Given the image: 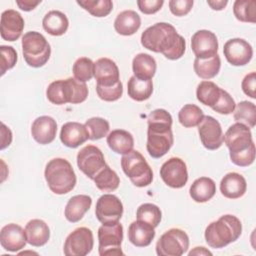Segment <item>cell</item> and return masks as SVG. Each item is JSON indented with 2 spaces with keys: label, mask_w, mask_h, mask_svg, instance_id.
I'll list each match as a JSON object with an SVG mask.
<instances>
[{
  "label": "cell",
  "mask_w": 256,
  "mask_h": 256,
  "mask_svg": "<svg viewBox=\"0 0 256 256\" xmlns=\"http://www.w3.org/2000/svg\"><path fill=\"white\" fill-rule=\"evenodd\" d=\"M141 44L155 53H162L169 60L180 59L186 49L185 39L177 33L175 27L166 22H159L144 30Z\"/></svg>",
  "instance_id": "1"
},
{
  "label": "cell",
  "mask_w": 256,
  "mask_h": 256,
  "mask_svg": "<svg viewBox=\"0 0 256 256\" xmlns=\"http://www.w3.org/2000/svg\"><path fill=\"white\" fill-rule=\"evenodd\" d=\"M147 123V152L152 158H161L174 143L172 116L165 109H155L148 115Z\"/></svg>",
  "instance_id": "2"
},
{
  "label": "cell",
  "mask_w": 256,
  "mask_h": 256,
  "mask_svg": "<svg viewBox=\"0 0 256 256\" xmlns=\"http://www.w3.org/2000/svg\"><path fill=\"white\" fill-rule=\"evenodd\" d=\"M224 142L229 149L232 163L240 167H247L254 162L255 144L249 127L236 122L227 129Z\"/></svg>",
  "instance_id": "3"
},
{
  "label": "cell",
  "mask_w": 256,
  "mask_h": 256,
  "mask_svg": "<svg viewBox=\"0 0 256 256\" xmlns=\"http://www.w3.org/2000/svg\"><path fill=\"white\" fill-rule=\"evenodd\" d=\"M242 233L241 221L234 215L226 214L211 222L205 229L206 243L215 249L224 248L236 241Z\"/></svg>",
  "instance_id": "4"
},
{
  "label": "cell",
  "mask_w": 256,
  "mask_h": 256,
  "mask_svg": "<svg viewBox=\"0 0 256 256\" xmlns=\"http://www.w3.org/2000/svg\"><path fill=\"white\" fill-rule=\"evenodd\" d=\"M46 96L55 105L79 104L87 99L88 88L85 82L70 77L65 80L60 79L51 82L47 87Z\"/></svg>",
  "instance_id": "5"
},
{
  "label": "cell",
  "mask_w": 256,
  "mask_h": 256,
  "mask_svg": "<svg viewBox=\"0 0 256 256\" xmlns=\"http://www.w3.org/2000/svg\"><path fill=\"white\" fill-rule=\"evenodd\" d=\"M44 176L49 189L58 195L72 191L77 181L72 165L64 158L51 159L46 164Z\"/></svg>",
  "instance_id": "6"
},
{
  "label": "cell",
  "mask_w": 256,
  "mask_h": 256,
  "mask_svg": "<svg viewBox=\"0 0 256 256\" xmlns=\"http://www.w3.org/2000/svg\"><path fill=\"white\" fill-rule=\"evenodd\" d=\"M22 52L25 62L34 68L44 66L51 55V47L39 32L29 31L22 37Z\"/></svg>",
  "instance_id": "7"
},
{
  "label": "cell",
  "mask_w": 256,
  "mask_h": 256,
  "mask_svg": "<svg viewBox=\"0 0 256 256\" xmlns=\"http://www.w3.org/2000/svg\"><path fill=\"white\" fill-rule=\"evenodd\" d=\"M121 167L125 175L137 187H146L152 183L153 172L144 156L137 150L124 154Z\"/></svg>",
  "instance_id": "8"
},
{
  "label": "cell",
  "mask_w": 256,
  "mask_h": 256,
  "mask_svg": "<svg viewBox=\"0 0 256 256\" xmlns=\"http://www.w3.org/2000/svg\"><path fill=\"white\" fill-rule=\"evenodd\" d=\"M123 240V226L116 222L102 224L98 229V252L100 256L123 255L121 243Z\"/></svg>",
  "instance_id": "9"
},
{
  "label": "cell",
  "mask_w": 256,
  "mask_h": 256,
  "mask_svg": "<svg viewBox=\"0 0 256 256\" xmlns=\"http://www.w3.org/2000/svg\"><path fill=\"white\" fill-rule=\"evenodd\" d=\"M189 248L187 233L178 228L167 230L156 243V253L159 256H181Z\"/></svg>",
  "instance_id": "10"
},
{
  "label": "cell",
  "mask_w": 256,
  "mask_h": 256,
  "mask_svg": "<svg viewBox=\"0 0 256 256\" xmlns=\"http://www.w3.org/2000/svg\"><path fill=\"white\" fill-rule=\"evenodd\" d=\"M93 246L92 231L87 227H79L67 236L63 251L66 256H85L92 251Z\"/></svg>",
  "instance_id": "11"
},
{
  "label": "cell",
  "mask_w": 256,
  "mask_h": 256,
  "mask_svg": "<svg viewBox=\"0 0 256 256\" xmlns=\"http://www.w3.org/2000/svg\"><path fill=\"white\" fill-rule=\"evenodd\" d=\"M102 151L94 145H86L77 154V166L91 180L106 166Z\"/></svg>",
  "instance_id": "12"
},
{
  "label": "cell",
  "mask_w": 256,
  "mask_h": 256,
  "mask_svg": "<svg viewBox=\"0 0 256 256\" xmlns=\"http://www.w3.org/2000/svg\"><path fill=\"white\" fill-rule=\"evenodd\" d=\"M160 176L167 186L175 189L182 188L188 181L186 163L181 158L171 157L162 164Z\"/></svg>",
  "instance_id": "13"
},
{
  "label": "cell",
  "mask_w": 256,
  "mask_h": 256,
  "mask_svg": "<svg viewBox=\"0 0 256 256\" xmlns=\"http://www.w3.org/2000/svg\"><path fill=\"white\" fill-rule=\"evenodd\" d=\"M95 215L102 224L119 222L123 215V204L116 195L103 194L96 202Z\"/></svg>",
  "instance_id": "14"
},
{
  "label": "cell",
  "mask_w": 256,
  "mask_h": 256,
  "mask_svg": "<svg viewBox=\"0 0 256 256\" xmlns=\"http://www.w3.org/2000/svg\"><path fill=\"white\" fill-rule=\"evenodd\" d=\"M198 133L201 143L208 150H216L223 144L224 135L222 127L212 116H204L198 125Z\"/></svg>",
  "instance_id": "15"
},
{
  "label": "cell",
  "mask_w": 256,
  "mask_h": 256,
  "mask_svg": "<svg viewBox=\"0 0 256 256\" xmlns=\"http://www.w3.org/2000/svg\"><path fill=\"white\" fill-rule=\"evenodd\" d=\"M223 53L226 60L233 66H244L253 57L252 46L242 38L228 40L224 44Z\"/></svg>",
  "instance_id": "16"
},
{
  "label": "cell",
  "mask_w": 256,
  "mask_h": 256,
  "mask_svg": "<svg viewBox=\"0 0 256 256\" xmlns=\"http://www.w3.org/2000/svg\"><path fill=\"white\" fill-rule=\"evenodd\" d=\"M191 49L199 59H207L215 56L218 51L216 35L209 30H198L191 38Z\"/></svg>",
  "instance_id": "17"
},
{
  "label": "cell",
  "mask_w": 256,
  "mask_h": 256,
  "mask_svg": "<svg viewBox=\"0 0 256 256\" xmlns=\"http://www.w3.org/2000/svg\"><path fill=\"white\" fill-rule=\"evenodd\" d=\"M25 22L21 14L13 9H8L2 12L0 21L1 38L5 41H16L20 38Z\"/></svg>",
  "instance_id": "18"
},
{
  "label": "cell",
  "mask_w": 256,
  "mask_h": 256,
  "mask_svg": "<svg viewBox=\"0 0 256 256\" xmlns=\"http://www.w3.org/2000/svg\"><path fill=\"white\" fill-rule=\"evenodd\" d=\"M0 243L2 248L10 252L23 249L27 243L25 229L15 223L3 226L0 232Z\"/></svg>",
  "instance_id": "19"
},
{
  "label": "cell",
  "mask_w": 256,
  "mask_h": 256,
  "mask_svg": "<svg viewBox=\"0 0 256 256\" xmlns=\"http://www.w3.org/2000/svg\"><path fill=\"white\" fill-rule=\"evenodd\" d=\"M94 77L96 79V85L105 87L113 86L120 81L118 66L109 58H99L94 62Z\"/></svg>",
  "instance_id": "20"
},
{
  "label": "cell",
  "mask_w": 256,
  "mask_h": 256,
  "mask_svg": "<svg viewBox=\"0 0 256 256\" xmlns=\"http://www.w3.org/2000/svg\"><path fill=\"white\" fill-rule=\"evenodd\" d=\"M57 133L56 120L50 116H40L36 118L31 126L33 139L41 144L46 145L54 141Z\"/></svg>",
  "instance_id": "21"
},
{
  "label": "cell",
  "mask_w": 256,
  "mask_h": 256,
  "mask_svg": "<svg viewBox=\"0 0 256 256\" xmlns=\"http://www.w3.org/2000/svg\"><path fill=\"white\" fill-rule=\"evenodd\" d=\"M89 139V133L84 124L79 122H67L62 125L60 131L61 142L69 148H77Z\"/></svg>",
  "instance_id": "22"
},
{
  "label": "cell",
  "mask_w": 256,
  "mask_h": 256,
  "mask_svg": "<svg viewBox=\"0 0 256 256\" xmlns=\"http://www.w3.org/2000/svg\"><path fill=\"white\" fill-rule=\"evenodd\" d=\"M247 190L245 178L236 172L227 173L220 182L221 194L228 199H237L242 197Z\"/></svg>",
  "instance_id": "23"
},
{
  "label": "cell",
  "mask_w": 256,
  "mask_h": 256,
  "mask_svg": "<svg viewBox=\"0 0 256 256\" xmlns=\"http://www.w3.org/2000/svg\"><path fill=\"white\" fill-rule=\"evenodd\" d=\"M154 229L148 223L136 220L128 227V240L136 247L149 246L155 237Z\"/></svg>",
  "instance_id": "24"
},
{
  "label": "cell",
  "mask_w": 256,
  "mask_h": 256,
  "mask_svg": "<svg viewBox=\"0 0 256 256\" xmlns=\"http://www.w3.org/2000/svg\"><path fill=\"white\" fill-rule=\"evenodd\" d=\"M91 204L92 198L88 195L80 194L71 197L68 200L64 210L65 218L71 223H76L80 221L85 213L90 209Z\"/></svg>",
  "instance_id": "25"
},
{
  "label": "cell",
  "mask_w": 256,
  "mask_h": 256,
  "mask_svg": "<svg viewBox=\"0 0 256 256\" xmlns=\"http://www.w3.org/2000/svg\"><path fill=\"white\" fill-rule=\"evenodd\" d=\"M27 243L34 247L45 245L50 238V229L45 221L32 219L25 226Z\"/></svg>",
  "instance_id": "26"
},
{
  "label": "cell",
  "mask_w": 256,
  "mask_h": 256,
  "mask_svg": "<svg viewBox=\"0 0 256 256\" xmlns=\"http://www.w3.org/2000/svg\"><path fill=\"white\" fill-rule=\"evenodd\" d=\"M140 26L141 18L133 10H124L120 12L114 21V28L116 32L123 36L135 34Z\"/></svg>",
  "instance_id": "27"
},
{
  "label": "cell",
  "mask_w": 256,
  "mask_h": 256,
  "mask_svg": "<svg viewBox=\"0 0 256 256\" xmlns=\"http://www.w3.org/2000/svg\"><path fill=\"white\" fill-rule=\"evenodd\" d=\"M107 144L113 152L124 155L133 150L134 138L126 130L115 129L107 135Z\"/></svg>",
  "instance_id": "28"
},
{
  "label": "cell",
  "mask_w": 256,
  "mask_h": 256,
  "mask_svg": "<svg viewBox=\"0 0 256 256\" xmlns=\"http://www.w3.org/2000/svg\"><path fill=\"white\" fill-rule=\"evenodd\" d=\"M216 193V184L209 177H200L190 186L189 194L197 203H204L213 198Z\"/></svg>",
  "instance_id": "29"
},
{
  "label": "cell",
  "mask_w": 256,
  "mask_h": 256,
  "mask_svg": "<svg viewBox=\"0 0 256 256\" xmlns=\"http://www.w3.org/2000/svg\"><path fill=\"white\" fill-rule=\"evenodd\" d=\"M43 29L52 36H61L68 29L69 21L67 16L58 10H51L45 14L42 20Z\"/></svg>",
  "instance_id": "30"
},
{
  "label": "cell",
  "mask_w": 256,
  "mask_h": 256,
  "mask_svg": "<svg viewBox=\"0 0 256 256\" xmlns=\"http://www.w3.org/2000/svg\"><path fill=\"white\" fill-rule=\"evenodd\" d=\"M156 68L155 59L147 53H139L133 58L132 70L134 76L139 79L151 80L155 75Z\"/></svg>",
  "instance_id": "31"
},
{
  "label": "cell",
  "mask_w": 256,
  "mask_h": 256,
  "mask_svg": "<svg viewBox=\"0 0 256 256\" xmlns=\"http://www.w3.org/2000/svg\"><path fill=\"white\" fill-rule=\"evenodd\" d=\"M153 92L152 80H143L135 77H130L127 83L128 96L138 102L145 101L150 98Z\"/></svg>",
  "instance_id": "32"
},
{
  "label": "cell",
  "mask_w": 256,
  "mask_h": 256,
  "mask_svg": "<svg viewBox=\"0 0 256 256\" xmlns=\"http://www.w3.org/2000/svg\"><path fill=\"white\" fill-rule=\"evenodd\" d=\"M220 67L221 59L218 54L207 59L195 58L193 64V68L196 75L205 80L214 78L219 73Z\"/></svg>",
  "instance_id": "33"
},
{
  "label": "cell",
  "mask_w": 256,
  "mask_h": 256,
  "mask_svg": "<svg viewBox=\"0 0 256 256\" xmlns=\"http://www.w3.org/2000/svg\"><path fill=\"white\" fill-rule=\"evenodd\" d=\"M221 91L222 89L214 82L205 80L198 84L196 89V97L200 103L212 108L217 103L221 95Z\"/></svg>",
  "instance_id": "34"
},
{
  "label": "cell",
  "mask_w": 256,
  "mask_h": 256,
  "mask_svg": "<svg viewBox=\"0 0 256 256\" xmlns=\"http://www.w3.org/2000/svg\"><path fill=\"white\" fill-rule=\"evenodd\" d=\"M96 187L102 192H113L120 184V179L117 173L108 165L101 169L93 179Z\"/></svg>",
  "instance_id": "35"
},
{
  "label": "cell",
  "mask_w": 256,
  "mask_h": 256,
  "mask_svg": "<svg viewBox=\"0 0 256 256\" xmlns=\"http://www.w3.org/2000/svg\"><path fill=\"white\" fill-rule=\"evenodd\" d=\"M234 120L244 124L249 128H254L256 124V106L253 102L241 101L236 104L234 109Z\"/></svg>",
  "instance_id": "36"
},
{
  "label": "cell",
  "mask_w": 256,
  "mask_h": 256,
  "mask_svg": "<svg viewBox=\"0 0 256 256\" xmlns=\"http://www.w3.org/2000/svg\"><path fill=\"white\" fill-rule=\"evenodd\" d=\"M204 118V113L200 107L195 104H186L178 112V120L185 128L198 126Z\"/></svg>",
  "instance_id": "37"
},
{
  "label": "cell",
  "mask_w": 256,
  "mask_h": 256,
  "mask_svg": "<svg viewBox=\"0 0 256 256\" xmlns=\"http://www.w3.org/2000/svg\"><path fill=\"white\" fill-rule=\"evenodd\" d=\"M233 13L237 20L241 22H256V1L236 0L233 5Z\"/></svg>",
  "instance_id": "38"
},
{
  "label": "cell",
  "mask_w": 256,
  "mask_h": 256,
  "mask_svg": "<svg viewBox=\"0 0 256 256\" xmlns=\"http://www.w3.org/2000/svg\"><path fill=\"white\" fill-rule=\"evenodd\" d=\"M137 220L148 223L152 227L156 228L162 219V212L160 208L152 203H144L137 208L136 211Z\"/></svg>",
  "instance_id": "39"
},
{
  "label": "cell",
  "mask_w": 256,
  "mask_h": 256,
  "mask_svg": "<svg viewBox=\"0 0 256 256\" xmlns=\"http://www.w3.org/2000/svg\"><path fill=\"white\" fill-rule=\"evenodd\" d=\"M77 4L94 17H105L113 9L111 0H80Z\"/></svg>",
  "instance_id": "40"
},
{
  "label": "cell",
  "mask_w": 256,
  "mask_h": 256,
  "mask_svg": "<svg viewBox=\"0 0 256 256\" xmlns=\"http://www.w3.org/2000/svg\"><path fill=\"white\" fill-rule=\"evenodd\" d=\"M74 78L81 82H86L94 76V62L88 57L78 58L72 67Z\"/></svg>",
  "instance_id": "41"
},
{
  "label": "cell",
  "mask_w": 256,
  "mask_h": 256,
  "mask_svg": "<svg viewBox=\"0 0 256 256\" xmlns=\"http://www.w3.org/2000/svg\"><path fill=\"white\" fill-rule=\"evenodd\" d=\"M84 125L88 130L90 140H99L107 136L110 130L109 122L101 117L89 118Z\"/></svg>",
  "instance_id": "42"
},
{
  "label": "cell",
  "mask_w": 256,
  "mask_h": 256,
  "mask_svg": "<svg viewBox=\"0 0 256 256\" xmlns=\"http://www.w3.org/2000/svg\"><path fill=\"white\" fill-rule=\"evenodd\" d=\"M96 92L98 97L106 102H113L121 98L123 94V84L119 81L117 84L109 87L96 85Z\"/></svg>",
  "instance_id": "43"
},
{
  "label": "cell",
  "mask_w": 256,
  "mask_h": 256,
  "mask_svg": "<svg viewBox=\"0 0 256 256\" xmlns=\"http://www.w3.org/2000/svg\"><path fill=\"white\" fill-rule=\"evenodd\" d=\"M1 51V63H0V72L1 75H4L5 72L9 69H12L17 62V52L12 46H0Z\"/></svg>",
  "instance_id": "44"
},
{
  "label": "cell",
  "mask_w": 256,
  "mask_h": 256,
  "mask_svg": "<svg viewBox=\"0 0 256 256\" xmlns=\"http://www.w3.org/2000/svg\"><path fill=\"white\" fill-rule=\"evenodd\" d=\"M236 103L232 96L225 90L222 89L221 95L217 101V103L212 107V110L222 115H229L235 109Z\"/></svg>",
  "instance_id": "45"
},
{
  "label": "cell",
  "mask_w": 256,
  "mask_h": 256,
  "mask_svg": "<svg viewBox=\"0 0 256 256\" xmlns=\"http://www.w3.org/2000/svg\"><path fill=\"white\" fill-rule=\"evenodd\" d=\"M169 9L175 16L181 17L187 15L193 7V0H171L169 1Z\"/></svg>",
  "instance_id": "46"
},
{
  "label": "cell",
  "mask_w": 256,
  "mask_h": 256,
  "mask_svg": "<svg viewBox=\"0 0 256 256\" xmlns=\"http://www.w3.org/2000/svg\"><path fill=\"white\" fill-rule=\"evenodd\" d=\"M163 0H138L137 5L139 10L144 14H154L163 6Z\"/></svg>",
  "instance_id": "47"
},
{
  "label": "cell",
  "mask_w": 256,
  "mask_h": 256,
  "mask_svg": "<svg viewBox=\"0 0 256 256\" xmlns=\"http://www.w3.org/2000/svg\"><path fill=\"white\" fill-rule=\"evenodd\" d=\"M241 87L244 94L252 99L256 98V74L254 71L250 72L243 78Z\"/></svg>",
  "instance_id": "48"
},
{
  "label": "cell",
  "mask_w": 256,
  "mask_h": 256,
  "mask_svg": "<svg viewBox=\"0 0 256 256\" xmlns=\"http://www.w3.org/2000/svg\"><path fill=\"white\" fill-rule=\"evenodd\" d=\"M1 150H3L9 146L12 141V132L4 123H1Z\"/></svg>",
  "instance_id": "49"
},
{
  "label": "cell",
  "mask_w": 256,
  "mask_h": 256,
  "mask_svg": "<svg viewBox=\"0 0 256 256\" xmlns=\"http://www.w3.org/2000/svg\"><path fill=\"white\" fill-rule=\"evenodd\" d=\"M41 3V1H31V0H16V4L18 5V7L23 10V11H31L33 9H35L39 4Z\"/></svg>",
  "instance_id": "50"
},
{
  "label": "cell",
  "mask_w": 256,
  "mask_h": 256,
  "mask_svg": "<svg viewBox=\"0 0 256 256\" xmlns=\"http://www.w3.org/2000/svg\"><path fill=\"white\" fill-rule=\"evenodd\" d=\"M207 4L213 9V10H223L226 5L228 4L227 0H208Z\"/></svg>",
  "instance_id": "51"
},
{
  "label": "cell",
  "mask_w": 256,
  "mask_h": 256,
  "mask_svg": "<svg viewBox=\"0 0 256 256\" xmlns=\"http://www.w3.org/2000/svg\"><path fill=\"white\" fill-rule=\"evenodd\" d=\"M189 256H192V255H212V253L207 250L205 247H195L193 250H191L189 253H188Z\"/></svg>",
  "instance_id": "52"
}]
</instances>
